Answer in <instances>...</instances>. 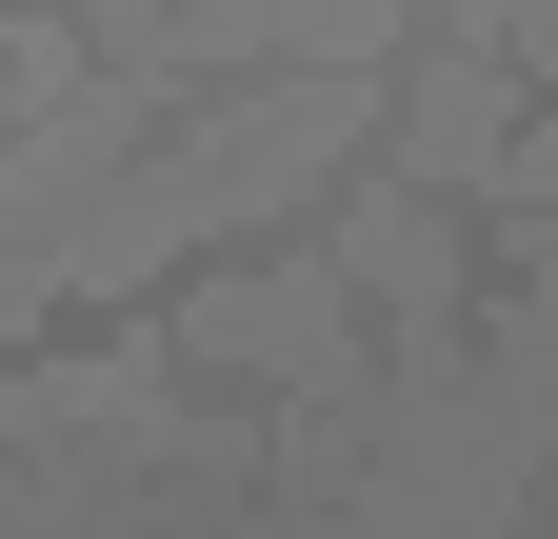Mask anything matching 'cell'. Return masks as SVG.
I'll use <instances>...</instances> for the list:
<instances>
[{
  "instance_id": "6da1fadb",
  "label": "cell",
  "mask_w": 558,
  "mask_h": 539,
  "mask_svg": "<svg viewBox=\"0 0 558 539\" xmlns=\"http://www.w3.org/2000/svg\"><path fill=\"white\" fill-rule=\"evenodd\" d=\"M160 340H180L199 399H259V420H339V399H379V380H399L379 300L319 260V220H300V240H259V260H199V280L160 300Z\"/></svg>"
}]
</instances>
